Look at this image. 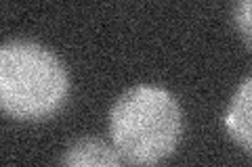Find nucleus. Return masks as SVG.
I'll return each mask as SVG.
<instances>
[{"label":"nucleus","mask_w":252,"mask_h":167,"mask_svg":"<svg viewBox=\"0 0 252 167\" xmlns=\"http://www.w3.org/2000/svg\"><path fill=\"white\" fill-rule=\"evenodd\" d=\"M250 2L252 0H238L233 9V21L238 27L240 36L244 40V46L250 48L252 46V17H250Z\"/></svg>","instance_id":"obj_5"},{"label":"nucleus","mask_w":252,"mask_h":167,"mask_svg":"<svg viewBox=\"0 0 252 167\" xmlns=\"http://www.w3.org/2000/svg\"><path fill=\"white\" fill-rule=\"evenodd\" d=\"M67 167H118L122 159L112 142L97 136H82L67 144L59 159Z\"/></svg>","instance_id":"obj_3"},{"label":"nucleus","mask_w":252,"mask_h":167,"mask_svg":"<svg viewBox=\"0 0 252 167\" xmlns=\"http://www.w3.org/2000/svg\"><path fill=\"white\" fill-rule=\"evenodd\" d=\"M109 136L122 163H162L183 136V111L177 96L160 86H132L109 109Z\"/></svg>","instance_id":"obj_2"},{"label":"nucleus","mask_w":252,"mask_h":167,"mask_svg":"<svg viewBox=\"0 0 252 167\" xmlns=\"http://www.w3.org/2000/svg\"><path fill=\"white\" fill-rule=\"evenodd\" d=\"M69 90V71L49 46L23 38L0 44V113L44 121L65 107Z\"/></svg>","instance_id":"obj_1"},{"label":"nucleus","mask_w":252,"mask_h":167,"mask_svg":"<svg viewBox=\"0 0 252 167\" xmlns=\"http://www.w3.org/2000/svg\"><path fill=\"white\" fill-rule=\"evenodd\" d=\"M250 98H252V77L246 75L235 88L229 107L225 111V130L229 138L244 153L250 155L252 132H250Z\"/></svg>","instance_id":"obj_4"}]
</instances>
